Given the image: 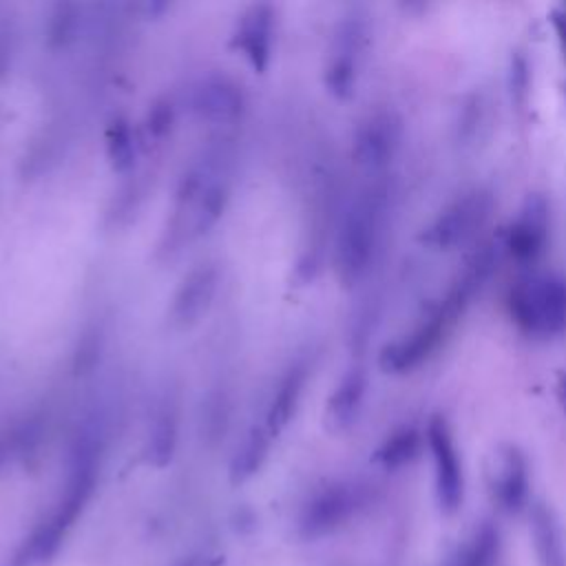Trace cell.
<instances>
[{
    "mask_svg": "<svg viewBox=\"0 0 566 566\" xmlns=\"http://www.w3.org/2000/svg\"><path fill=\"white\" fill-rule=\"evenodd\" d=\"M179 440V409L172 398H164L153 413L148 438H146V455L155 467H166Z\"/></svg>",
    "mask_w": 566,
    "mask_h": 566,
    "instance_id": "15",
    "label": "cell"
},
{
    "mask_svg": "<svg viewBox=\"0 0 566 566\" xmlns=\"http://www.w3.org/2000/svg\"><path fill=\"white\" fill-rule=\"evenodd\" d=\"M106 155L117 172H128L135 164V137L124 117H113L106 128Z\"/></svg>",
    "mask_w": 566,
    "mask_h": 566,
    "instance_id": "20",
    "label": "cell"
},
{
    "mask_svg": "<svg viewBox=\"0 0 566 566\" xmlns=\"http://www.w3.org/2000/svg\"><path fill=\"white\" fill-rule=\"evenodd\" d=\"M424 444L431 453L436 495L447 511H453L462 502V460L455 447L453 431L442 413H433L424 427Z\"/></svg>",
    "mask_w": 566,
    "mask_h": 566,
    "instance_id": "8",
    "label": "cell"
},
{
    "mask_svg": "<svg viewBox=\"0 0 566 566\" xmlns=\"http://www.w3.org/2000/svg\"><path fill=\"white\" fill-rule=\"evenodd\" d=\"M493 484H495V495L504 506L517 509L524 502L528 491V467H526V458L517 447H504L497 453Z\"/></svg>",
    "mask_w": 566,
    "mask_h": 566,
    "instance_id": "16",
    "label": "cell"
},
{
    "mask_svg": "<svg viewBox=\"0 0 566 566\" xmlns=\"http://www.w3.org/2000/svg\"><path fill=\"white\" fill-rule=\"evenodd\" d=\"M497 254L500 252L493 243H484L467 256L444 292L427 305L418 321L380 349L378 365L385 374H411L442 347L455 323L464 316L473 298L484 290L486 281L497 268Z\"/></svg>",
    "mask_w": 566,
    "mask_h": 566,
    "instance_id": "1",
    "label": "cell"
},
{
    "mask_svg": "<svg viewBox=\"0 0 566 566\" xmlns=\"http://www.w3.org/2000/svg\"><path fill=\"white\" fill-rule=\"evenodd\" d=\"M391 186L374 177L345 203L336 230L334 261L343 285H358L376 265L391 214Z\"/></svg>",
    "mask_w": 566,
    "mask_h": 566,
    "instance_id": "2",
    "label": "cell"
},
{
    "mask_svg": "<svg viewBox=\"0 0 566 566\" xmlns=\"http://www.w3.org/2000/svg\"><path fill=\"white\" fill-rule=\"evenodd\" d=\"M405 142V119L394 108H374L363 115L352 135V157L371 177H382Z\"/></svg>",
    "mask_w": 566,
    "mask_h": 566,
    "instance_id": "5",
    "label": "cell"
},
{
    "mask_svg": "<svg viewBox=\"0 0 566 566\" xmlns=\"http://www.w3.org/2000/svg\"><path fill=\"white\" fill-rule=\"evenodd\" d=\"M230 420V400L223 391H212L203 407V429L208 440L223 438V431Z\"/></svg>",
    "mask_w": 566,
    "mask_h": 566,
    "instance_id": "22",
    "label": "cell"
},
{
    "mask_svg": "<svg viewBox=\"0 0 566 566\" xmlns=\"http://www.w3.org/2000/svg\"><path fill=\"white\" fill-rule=\"evenodd\" d=\"M551 24H553V31H555L559 51H562V55H564V60H566V4H557V7L551 11Z\"/></svg>",
    "mask_w": 566,
    "mask_h": 566,
    "instance_id": "24",
    "label": "cell"
},
{
    "mask_svg": "<svg viewBox=\"0 0 566 566\" xmlns=\"http://www.w3.org/2000/svg\"><path fill=\"white\" fill-rule=\"evenodd\" d=\"M511 323L533 338L566 334V276L551 270H531L506 290Z\"/></svg>",
    "mask_w": 566,
    "mask_h": 566,
    "instance_id": "3",
    "label": "cell"
},
{
    "mask_svg": "<svg viewBox=\"0 0 566 566\" xmlns=\"http://www.w3.org/2000/svg\"><path fill=\"white\" fill-rule=\"evenodd\" d=\"M226 203H228V186L226 181L221 179H210L203 190L199 192V197L195 199V203L190 208L192 210V232L195 234H203L208 232L217 221L219 217L223 214L226 210Z\"/></svg>",
    "mask_w": 566,
    "mask_h": 566,
    "instance_id": "19",
    "label": "cell"
},
{
    "mask_svg": "<svg viewBox=\"0 0 566 566\" xmlns=\"http://www.w3.org/2000/svg\"><path fill=\"white\" fill-rule=\"evenodd\" d=\"M493 195L486 188H469L447 201L420 230L418 241L436 252L467 245L489 221Z\"/></svg>",
    "mask_w": 566,
    "mask_h": 566,
    "instance_id": "4",
    "label": "cell"
},
{
    "mask_svg": "<svg viewBox=\"0 0 566 566\" xmlns=\"http://www.w3.org/2000/svg\"><path fill=\"white\" fill-rule=\"evenodd\" d=\"M307 376H310V369L303 360L292 363L283 371V376H281V380H279V385H276V389L270 398L268 411H265V424L263 427L268 429V433L272 438H276L290 424V420L294 418V413L301 405V398L305 394Z\"/></svg>",
    "mask_w": 566,
    "mask_h": 566,
    "instance_id": "13",
    "label": "cell"
},
{
    "mask_svg": "<svg viewBox=\"0 0 566 566\" xmlns=\"http://www.w3.org/2000/svg\"><path fill=\"white\" fill-rule=\"evenodd\" d=\"M369 389V376L360 365L349 367L336 382L327 400V420L336 429H349L363 413Z\"/></svg>",
    "mask_w": 566,
    "mask_h": 566,
    "instance_id": "14",
    "label": "cell"
},
{
    "mask_svg": "<svg viewBox=\"0 0 566 566\" xmlns=\"http://www.w3.org/2000/svg\"><path fill=\"white\" fill-rule=\"evenodd\" d=\"M219 283V270L214 263L195 265L179 283L172 305H170V323L177 329H188L197 325L212 305L214 292Z\"/></svg>",
    "mask_w": 566,
    "mask_h": 566,
    "instance_id": "9",
    "label": "cell"
},
{
    "mask_svg": "<svg viewBox=\"0 0 566 566\" xmlns=\"http://www.w3.org/2000/svg\"><path fill=\"white\" fill-rule=\"evenodd\" d=\"M206 564H208V557H203V555H190V557L177 562L175 566H206Z\"/></svg>",
    "mask_w": 566,
    "mask_h": 566,
    "instance_id": "26",
    "label": "cell"
},
{
    "mask_svg": "<svg viewBox=\"0 0 566 566\" xmlns=\"http://www.w3.org/2000/svg\"><path fill=\"white\" fill-rule=\"evenodd\" d=\"M274 11L270 4H252L239 20L234 44L243 51L254 71L263 73L272 55Z\"/></svg>",
    "mask_w": 566,
    "mask_h": 566,
    "instance_id": "10",
    "label": "cell"
},
{
    "mask_svg": "<svg viewBox=\"0 0 566 566\" xmlns=\"http://www.w3.org/2000/svg\"><path fill=\"white\" fill-rule=\"evenodd\" d=\"M551 243V201L531 192L502 234V250L522 265H533Z\"/></svg>",
    "mask_w": 566,
    "mask_h": 566,
    "instance_id": "7",
    "label": "cell"
},
{
    "mask_svg": "<svg viewBox=\"0 0 566 566\" xmlns=\"http://www.w3.org/2000/svg\"><path fill=\"white\" fill-rule=\"evenodd\" d=\"M172 122H175V108L168 99H159L155 102L150 108H148V115H146V130L150 137L155 139H161L168 135V130L172 128Z\"/></svg>",
    "mask_w": 566,
    "mask_h": 566,
    "instance_id": "23",
    "label": "cell"
},
{
    "mask_svg": "<svg viewBox=\"0 0 566 566\" xmlns=\"http://www.w3.org/2000/svg\"><path fill=\"white\" fill-rule=\"evenodd\" d=\"M80 9L69 2H60L53 7L46 24V42L51 46H66L77 31Z\"/></svg>",
    "mask_w": 566,
    "mask_h": 566,
    "instance_id": "21",
    "label": "cell"
},
{
    "mask_svg": "<svg viewBox=\"0 0 566 566\" xmlns=\"http://www.w3.org/2000/svg\"><path fill=\"white\" fill-rule=\"evenodd\" d=\"M270 440L272 436L268 433V429L261 427H252L245 438L239 442L232 460H230V480L232 484H241L245 480H250L265 462L268 451H270Z\"/></svg>",
    "mask_w": 566,
    "mask_h": 566,
    "instance_id": "18",
    "label": "cell"
},
{
    "mask_svg": "<svg viewBox=\"0 0 566 566\" xmlns=\"http://www.w3.org/2000/svg\"><path fill=\"white\" fill-rule=\"evenodd\" d=\"M356 502V491L349 484H332L316 493L303 515H301V533L305 537H316L340 524L347 517Z\"/></svg>",
    "mask_w": 566,
    "mask_h": 566,
    "instance_id": "11",
    "label": "cell"
},
{
    "mask_svg": "<svg viewBox=\"0 0 566 566\" xmlns=\"http://www.w3.org/2000/svg\"><path fill=\"white\" fill-rule=\"evenodd\" d=\"M424 442V431L413 424H400L378 444L374 460L382 469H400L409 464Z\"/></svg>",
    "mask_w": 566,
    "mask_h": 566,
    "instance_id": "17",
    "label": "cell"
},
{
    "mask_svg": "<svg viewBox=\"0 0 566 566\" xmlns=\"http://www.w3.org/2000/svg\"><path fill=\"white\" fill-rule=\"evenodd\" d=\"M11 33H9V29H7V24H0V73H4V69H7V62H9V51H11V46H9V38Z\"/></svg>",
    "mask_w": 566,
    "mask_h": 566,
    "instance_id": "25",
    "label": "cell"
},
{
    "mask_svg": "<svg viewBox=\"0 0 566 566\" xmlns=\"http://www.w3.org/2000/svg\"><path fill=\"white\" fill-rule=\"evenodd\" d=\"M192 108L208 122L228 124L241 115L243 93L230 77L212 75L195 88Z\"/></svg>",
    "mask_w": 566,
    "mask_h": 566,
    "instance_id": "12",
    "label": "cell"
},
{
    "mask_svg": "<svg viewBox=\"0 0 566 566\" xmlns=\"http://www.w3.org/2000/svg\"><path fill=\"white\" fill-rule=\"evenodd\" d=\"M367 40H369V24L360 13H349L338 22L334 33V46L323 73L325 88L334 97L347 99L356 91L360 57L367 49Z\"/></svg>",
    "mask_w": 566,
    "mask_h": 566,
    "instance_id": "6",
    "label": "cell"
}]
</instances>
